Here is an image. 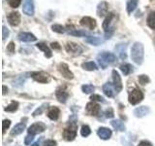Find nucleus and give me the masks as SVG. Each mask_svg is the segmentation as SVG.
Instances as JSON below:
<instances>
[{"label":"nucleus","instance_id":"nucleus-1","mask_svg":"<svg viewBox=\"0 0 155 146\" xmlns=\"http://www.w3.org/2000/svg\"><path fill=\"white\" fill-rule=\"evenodd\" d=\"M143 57H144L143 45L140 42L134 43L132 49H131V58H132V61L136 64L140 65L143 61Z\"/></svg>","mask_w":155,"mask_h":146},{"label":"nucleus","instance_id":"nucleus-2","mask_svg":"<svg viewBox=\"0 0 155 146\" xmlns=\"http://www.w3.org/2000/svg\"><path fill=\"white\" fill-rule=\"evenodd\" d=\"M97 61H98L100 66L103 68V69H105L109 64L114 63L116 61V57L113 53L102 52L101 54H99V55L97 56Z\"/></svg>","mask_w":155,"mask_h":146},{"label":"nucleus","instance_id":"nucleus-3","mask_svg":"<svg viewBox=\"0 0 155 146\" xmlns=\"http://www.w3.org/2000/svg\"><path fill=\"white\" fill-rule=\"evenodd\" d=\"M77 129L78 127L75 123H71L70 126L66 128L63 131V136H64V138L68 141H71L73 140L77 135Z\"/></svg>","mask_w":155,"mask_h":146},{"label":"nucleus","instance_id":"nucleus-4","mask_svg":"<svg viewBox=\"0 0 155 146\" xmlns=\"http://www.w3.org/2000/svg\"><path fill=\"white\" fill-rule=\"evenodd\" d=\"M143 99V94L138 89H134L129 94V102L131 104H138Z\"/></svg>","mask_w":155,"mask_h":146},{"label":"nucleus","instance_id":"nucleus-5","mask_svg":"<svg viewBox=\"0 0 155 146\" xmlns=\"http://www.w3.org/2000/svg\"><path fill=\"white\" fill-rule=\"evenodd\" d=\"M31 77L39 83H48L51 81V77L45 72H32Z\"/></svg>","mask_w":155,"mask_h":146},{"label":"nucleus","instance_id":"nucleus-6","mask_svg":"<svg viewBox=\"0 0 155 146\" xmlns=\"http://www.w3.org/2000/svg\"><path fill=\"white\" fill-rule=\"evenodd\" d=\"M22 11H23L24 14L26 15V16H33L34 12H35L34 0H24Z\"/></svg>","mask_w":155,"mask_h":146},{"label":"nucleus","instance_id":"nucleus-7","mask_svg":"<svg viewBox=\"0 0 155 146\" xmlns=\"http://www.w3.org/2000/svg\"><path fill=\"white\" fill-rule=\"evenodd\" d=\"M113 74V80H114V90L116 92H119L122 90V82H121V77L119 75V73L116 70H113L111 72Z\"/></svg>","mask_w":155,"mask_h":146},{"label":"nucleus","instance_id":"nucleus-8","mask_svg":"<svg viewBox=\"0 0 155 146\" xmlns=\"http://www.w3.org/2000/svg\"><path fill=\"white\" fill-rule=\"evenodd\" d=\"M46 130V125L39 122V123H35L31 125L28 128V133L31 134H41L44 130Z\"/></svg>","mask_w":155,"mask_h":146},{"label":"nucleus","instance_id":"nucleus-9","mask_svg":"<svg viewBox=\"0 0 155 146\" xmlns=\"http://www.w3.org/2000/svg\"><path fill=\"white\" fill-rule=\"evenodd\" d=\"M58 70L61 73V75L64 78H66V79H73L74 78V74L70 71L69 66L66 63H60L58 65Z\"/></svg>","mask_w":155,"mask_h":146},{"label":"nucleus","instance_id":"nucleus-10","mask_svg":"<svg viewBox=\"0 0 155 146\" xmlns=\"http://www.w3.org/2000/svg\"><path fill=\"white\" fill-rule=\"evenodd\" d=\"M8 22L12 26H17L21 23V15L18 12H12L8 15Z\"/></svg>","mask_w":155,"mask_h":146},{"label":"nucleus","instance_id":"nucleus-11","mask_svg":"<svg viewBox=\"0 0 155 146\" xmlns=\"http://www.w3.org/2000/svg\"><path fill=\"white\" fill-rule=\"evenodd\" d=\"M81 24L82 26L89 28L90 30L94 29L96 27V21L93 18H90V17H84L81 19Z\"/></svg>","mask_w":155,"mask_h":146},{"label":"nucleus","instance_id":"nucleus-12","mask_svg":"<svg viewBox=\"0 0 155 146\" xmlns=\"http://www.w3.org/2000/svg\"><path fill=\"white\" fill-rule=\"evenodd\" d=\"M86 112L91 116H97L100 113V106L95 102H89L86 105Z\"/></svg>","mask_w":155,"mask_h":146},{"label":"nucleus","instance_id":"nucleus-13","mask_svg":"<svg viewBox=\"0 0 155 146\" xmlns=\"http://www.w3.org/2000/svg\"><path fill=\"white\" fill-rule=\"evenodd\" d=\"M55 95H56L57 99L59 100V102H61V103H65L68 99V96H69L68 92L65 90V88H62V87L58 88V89L56 90Z\"/></svg>","mask_w":155,"mask_h":146},{"label":"nucleus","instance_id":"nucleus-14","mask_svg":"<svg viewBox=\"0 0 155 146\" xmlns=\"http://www.w3.org/2000/svg\"><path fill=\"white\" fill-rule=\"evenodd\" d=\"M18 40L22 42H34L37 40V38L30 32H21L18 34Z\"/></svg>","mask_w":155,"mask_h":146},{"label":"nucleus","instance_id":"nucleus-15","mask_svg":"<svg viewBox=\"0 0 155 146\" xmlns=\"http://www.w3.org/2000/svg\"><path fill=\"white\" fill-rule=\"evenodd\" d=\"M97 134L98 136L103 140H107L109 139L111 136V130L108 128H105V127H102L98 130H97Z\"/></svg>","mask_w":155,"mask_h":146},{"label":"nucleus","instance_id":"nucleus-16","mask_svg":"<svg viewBox=\"0 0 155 146\" xmlns=\"http://www.w3.org/2000/svg\"><path fill=\"white\" fill-rule=\"evenodd\" d=\"M108 7L109 5L106 1H101L97 6V15H98V17H104L105 15L108 14Z\"/></svg>","mask_w":155,"mask_h":146},{"label":"nucleus","instance_id":"nucleus-17","mask_svg":"<svg viewBox=\"0 0 155 146\" xmlns=\"http://www.w3.org/2000/svg\"><path fill=\"white\" fill-rule=\"evenodd\" d=\"M66 50L68 53H72V54H81L82 49L80 47V45L74 43V42H69L67 43L66 45Z\"/></svg>","mask_w":155,"mask_h":146},{"label":"nucleus","instance_id":"nucleus-18","mask_svg":"<svg viewBox=\"0 0 155 146\" xmlns=\"http://www.w3.org/2000/svg\"><path fill=\"white\" fill-rule=\"evenodd\" d=\"M149 108L147 106H140V107H138V108H136L134 110V115L136 117H138V118H142V117H144L145 115H147L149 113Z\"/></svg>","mask_w":155,"mask_h":146},{"label":"nucleus","instance_id":"nucleus-19","mask_svg":"<svg viewBox=\"0 0 155 146\" xmlns=\"http://www.w3.org/2000/svg\"><path fill=\"white\" fill-rule=\"evenodd\" d=\"M59 114H60V111L57 107H51L48 111V117L52 121L57 120L58 117H59Z\"/></svg>","mask_w":155,"mask_h":146},{"label":"nucleus","instance_id":"nucleus-20","mask_svg":"<svg viewBox=\"0 0 155 146\" xmlns=\"http://www.w3.org/2000/svg\"><path fill=\"white\" fill-rule=\"evenodd\" d=\"M103 92L104 94L109 96V97H114V87L113 85L110 84V83H107V84H105L103 86Z\"/></svg>","mask_w":155,"mask_h":146},{"label":"nucleus","instance_id":"nucleus-21","mask_svg":"<svg viewBox=\"0 0 155 146\" xmlns=\"http://www.w3.org/2000/svg\"><path fill=\"white\" fill-rule=\"evenodd\" d=\"M36 46H37V48L40 49L41 51H43L44 53H45V56L47 57H52V53L51 51V49L47 46V44L43 43V42H39Z\"/></svg>","mask_w":155,"mask_h":146},{"label":"nucleus","instance_id":"nucleus-22","mask_svg":"<svg viewBox=\"0 0 155 146\" xmlns=\"http://www.w3.org/2000/svg\"><path fill=\"white\" fill-rule=\"evenodd\" d=\"M110 125L114 127V129L117 130L119 131H124L125 130V125L122 121L120 120H113L110 122Z\"/></svg>","mask_w":155,"mask_h":146},{"label":"nucleus","instance_id":"nucleus-23","mask_svg":"<svg viewBox=\"0 0 155 146\" xmlns=\"http://www.w3.org/2000/svg\"><path fill=\"white\" fill-rule=\"evenodd\" d=\"M115 50L118 52L119 54V57L121 60H125L126 58V44H118L117 46L115 47Z\"/></svg>","mask_w":155,"mask_h":146},{"label":"nucleus","instance_id":"nucleus-24","mask_svg":"<svg viewBox=\"0 0 155 146\" xmlns=\"http://www.w3.org/2000/svg\"><path fill=\"white\" fill-rule=\"evenodd\" d=\"M139 3V0H128L127 4H126V9H127L128 14H131L135 11V9L137 8Z\"/></svg>","mask_w":155,"mask_h":146},{"label":"nucleus","instance_id":"nucleus-25","mask_svg":"<svg viewBox=\"0 0 155 146\" xmlns=\"http://www.w3.org/2000/svg\"><path fill=\"white\" fill-rule=\"evenodd\" d=\"M25 129V124L23 123H19L18 125H16L14 127V129L11 131V134L12 135H18V134H21L22 131Z\"/></svg>","mask_w":155,"mask_h":146},{"label":"nucleus","instance_id":"nucleus-26","mask_svg":"<svg viewBox=\"0 0 155 146\" xmlns=\"http://www.w3.org/2000/svg\"><path fill=\"white\" fill-rule=\"evenodd\" d=\"M114 18V15L113 13H109L108 16L106 17L105 21L103 22V24H102L104 30H107V29H109L110 27V23H111V21H113Z\"/></svg>","mask_w":155,"mask_h":146},{"label":"nucleus","instance_id":"nucleus-27","mask_svg":"<svg viewBox=\"0 0 155 146\" xmlns=\"http://www.w3.org/2000/svg\"><path fill=\"white\" fill-rule=\"evenodd\" d=\"M86 42L91 44V45H94V46H98L100 44L103 43V40L99 37H96V36H88L86 38Z\"/></svg>","mask_w":155,"mask_h":146},{"label":"nucleus","instance_id":"nucleus-28","mask_svg":"<svg viewBox=\"0 0 155 146\" xmlns=\"http://www.w3.org/2000/svg\"><path fill=\"white\" fill-rule=\"evenodd\" d=\"M81 67L84 68V69L87 70V71H94V70L97 69V65L93 61H87V62L82 63Z\"/></svg>","mask_w":155,"mask_h":146},{"label":"nucleus","instance_id":"nucleus-29","mask_svg":"<svg viewBox=\"0 0 155 146\" xmlns=\"http://www.w3.org/2000/svg\"><path fill=\"white\" fill-rule=\"evenodd\" d=\"M147 26L150 28L155 29V11L150 12V14L148 15V17H147Z\"/></svg>","mask_w":155,"mask_h":146},{"label":"nucleus","instance_id":"nucleus-30","mask_svg":"<svg viewBox=\"0 0 155 146\" xmlns=\"http://www.w3.org/2000/svg\"><path fill=\"white\" fill-rule=\"evenodd\" d=\"M120 70L122 71V73L124 75H129L131 74L133 71H134V67L131 65V64H123V65H121L120 66Z\"/></svg>","mask_w":155,"mask_h":146},{"label":"nucleus","instance_id":"nucleus-31","mask_svg":"<svg viewBox=\"0 0 155 146\" xmlns=\"http://www.w3.org/2000/svg\"><path fill=\"white\" fill-rule=\"evenodd\" d=\"M70 34V35H73V36H78V37H82V36H86L87 33L85 30H78V29H73V30L68 32Z\"/></svg>","mask_w":155,"mask_h":146},{"label":"nucleus","instance_id":"nucleus-32","mask_svg":"<svg viewBox=\"0 0 155 146\" xmlns=\"http://www.w3.org/2000/svg\"><path fill=\"white\" fill-rule=\"evenodd\" d=\"M81 90L84 94H91L92 92H94L95 90V87L93 85H90V84H87V85H84L81 87Z\"/></svg>","mask_w":155,"mask_h":146},{"label":"nucleus","instance_id":"nucleus-33","mask_svg":"<svg viewBox=\"0 0 155 146\" xmlns=\"http://www.w3.org/2000/svg\"><path fill=\"white\" fill-rule=\"evenodd\" d=\"M18 103L17 101H13L11 102L6 108H5V111H8V112H14L18 109Z\"/></svg>","mask_w":155,"mask_h":146},{"label":"nucleus","instance_id":"nucleus-34","mask_svg":"<svg viewBox=\"0 0 155 146\" xmlns=\"http://www.w3.org/2000/svg\"><path fill=\"white\" fill-rule=\"evenodd\" d=\"M91 134V130H90V128L88 126H82L81 127V134L84 136V137H86V136H88L89 134Z\"/></svg>","mask_w":155,"mask_h":146},{"label":"nucleus","instance_id":"nucleus-35","mask_svg":"<svg viewBox=\"0 0 155 146\" xmlns=\"http://www.w3.org/2000/svg\"><path fill=\"white\" fill-rule=\"evenodd\" d=\"M51 29L57 33H64L65 32V28H64V26H62L61 24H53L51 26Z\"/></svg>","mask_w":155,"mask_h":146},{"label":"nucleus","instance_id":"nucleus-36","mask_svg":"<svg viewBox=\"0 0 155 146\" xmlns=\"http://www.w3.org/2000/svg\"><path fill=\"white\" fill-rule=\"evenodd\" d=\"M114 32V26H110L109 29H107L105 30V38L106 39H110L113 36V34Z\"/></svg>","mask_w":155,"mask_h":146},{"label":"nucleus","instance_id":"nucleus-37","mask_svg":"<svg viewBox=\"0 0 155 146\" xmlns=\"http://www.w3.org/2000/svg\"><path fill=\"white\" fill-rule=\"evenodd\" d=\"M21 3V0H8V4L12 8H18Z\"/></svg>","mask_w":155,"mask_h":146},{"label":"nucleus","instance_id":"nucleus-38","mask_svg":"<svg viewBox=\"0 0 155 146\" xmlns=\"http://www.w3.org/2000/svg\"><path fill=\"white\" fill-rule=\"evenodd\" d=\"M139 82H140V84L145 85V84H147V83L149 82V78L147 75H140L139 77Z\"/></svg>","mask_w":155,"mask_h":146},{"label":"nucleus","instance_id":"nucleus-39","mask_svg":"<svg viewBox=\"0 0 155 146\" xmlns=\"http://www.w3.org/2000/svg\"><path fill=\"white\" fill-rule=\"evenodd\" d=\"M47 104H44V105H42L41 107H39L38 109H36L35 111L33 112V116L35 117V116H37V115H40V114H42L43 113V111H44V109H45V106H46Z\"/></svg>","mask_w":155,"mask_h":146},{"label":"nucleus","instance_id":"nucleus-40","mask_svg":"<svg viewBox=\"0 0 155 146\" xmlns=\"http://www.w3.org/2000/svg\"><path fill=\"white\" fill-rule=\"evenodd\" d=\"M33 139H34V134H29L28 135H26L25 139H24V143H25L26 145H29L33 141Z\"/></svg>","mask_w":155,"mask_h":146},{"label":"nucleus","instance_id":"nucleus-41","mask_svg":"<svg viewBox=\"0 0 155 146\" xmlns=\"http://www.w3.org/2000/svg\"><path fill=\"white\" fill-rule=\"evenodd\" d=\"M9 34H10V31L8 30V28L3 26H2V38H3V40H5L8 36H9Z\"/></svg>","mask_w":155,"mask_h":146},{"label":"nucleus","instance_id":"nucleus-42","mask_svg":"<svg viewBox=\"0 0 155 146\" xmlns=\"http://www.w3.org/2000/svg\"><path fill=\"white\" fill-rule=\"evenodd\" d=\"M90 99H92V100H96V101L105 102V100H104L103 97H102L101 96H99V95H93V96H90Z\"/></svg>","mask_w":155,"mask_h":146},{"label":"nucleus","instance_id":"nucleus-43","mask_svg":"<svg viewBox=\"0 0 155 146\" xmlns=\"http://www.w3.org/2000/svg\"><path fill=\"white\" fill-rule=\"evenodd\" d=\"M10 125H11V121L10 120H4L3 121V123H2V129H3V131H5L9 127H10Z\"/></svg>","mask_w":155,"mask_h":146},{"label":"nucleus","instance_id":"nucleus-44","mask_svg":"<svg viewBox=\"0 0 155 146\" xmlns=\"http://www.w3.org/2000/svg\"><path fill=\"white\" fill-rule=\"evenodd\" d=\"M7 51L10 53V54H13V53H15V44H14V42H11L8 45V47H7Z\"/></svg>","mask_w":155,"mask_h":146},{"label":"nucleus","instance_id":"nucleus-45","mask_svg":"<svg viewBox=\"0 0 155 146\" xmlns=\"http://www.w3.org/2000/svg\"><path fill=\"white\" fill-rule=\"evenodd\" d=\"M106 117L107 118H113L114 117V111L111 108H109L108 110L106 111Z\"/></svg>","mask_w":155,"mask_h":146},{"label":"nucleus","instance_id":"nucleus-46","mask_svg":"<svg viewBox=\"0 0 155 146\" xmlns=\"http://www.w3.org/2000/svg\"><path fill=\"white\" fill-rule=\"evenodd\" d=\"M56 145V142L54 140H47L45 141V143H44V146H55Z\"/></svg>","mask_w":155,"mask_h":146},{"label":"nucleus","instance_id":"nucleus-47","mask_svg":"<svg viewBox=\"0 0 155 146\" xmlns=\"http://www.w3.org/2000/svg\"><path fill=\"white\" fill-rule=\"evenodd\" d=\"M51 47L53 48V49H56V50H60V46H59V44H58L57 42H52L51 44Z\"/></svg>","mask_w":155,"mask_h":146},{"label":"nucleus","instance_id":"nucleus-48","mask_svg":"<svg viewBox=\"0 0 155 146\" xmlns=\"http://www.w3.org/2000/svg\"><path fill=\"white\" fill-rule=\"evenodd\" d=\"M138 146H152V144L148 142V141H142V142H140Z\"/></svg>","mask_w":155,"mask_h":146},{"label":"nucleus","instance_id":"nucleus-49","mask_svg":"<svg viewBox=\"0 0 155 146\" xmlns=\"http://www.w3.org/2000/svg\"><path fill=\"white\" fill-rule=\"evenodd\" d=\"M40 142H41V139H39L36 143H34V144H33V145H31V146H39V145H40Z\"/></svg>","mask_w":155,"mask_h":146},{"label":"nucleus","instance_id":"nucleus-50","mask_svg":"<svg viewBox=\"0 0 155 146\" xmlns=\"http://www.w3.org/2000/svg\"><path fill=\"white\" fill-rule=\"evenodd\" d=\"M6 92H7V88L5 86H3V95H5Z\"/></svg>","mask_w":155,"mask_h":146}]
</instances>
